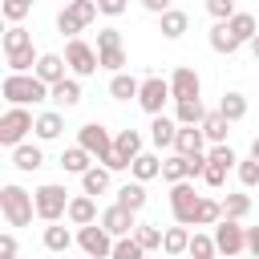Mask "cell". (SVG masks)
I'll use <instances>...</instances> for the list:
<instances>
[{"mask_svg": "<svg viewBox=\"0 0 259 259\" xmlns=\"http://www.w3.org/2000/svg\"><path fill=\"white\" fill-rule=\"evenodd\" d=\"M0 93H4L8 109H28V105H40V101H53V89L36 73H8L0 81Z\"/></svg>", "mask_w": 259, "mask_h": 259, "instance_id": "6da1fadb", "label": "cell"}, {"mask_svg": "<svg viewBox=\"0 0 259 259\" xmlns=\"http://www.w3.org/2000/svg\"><path fill=\"white\" fill-rule=\"evenodd\" d=\"M0 210H4V223L8 227H28L32 214H36V202H32V194L24 186L8 182V186H0Z\"/></svg>", "mask_w": 259, "mask_h": 259, "instance_id": "7a4b0ae2", "label": "cell"}, {"mask_svg": "<svg viewBox=\"0 0 259 259\" xmlns=\"http://www.w3.org/2000/svg\"><path fill=\"white\" fill-rule=\"evenodd\" d=\"M77 146H81L93 162H101L105 170L113 166V134H109L101 121H85V125L77 130Z\"/></svg>", "mask_w": 259, "mask_h": 259, "instance_id": "3957f363", "label": "cell"}, {"mask_svg": "<svg viewBox=\"0 0 259 259\" xmlns=\"http://www.w3.org/2000/svg\"><path fill=\"white\" fill-rule=\"evenodd\" d=\"M97 12H101V8H97L93 0H73V4H65V8L57 12V32L69 36V40H77V32H81L85 24H93Z\"/></svg>", "mask_w": 259, "mask_h": 259, "instance_id": "277c9868", "label": "cell"}, {"mask_svg": "<svg viewBox=\"0 0 259 259\" xmlns=\"http://www.w3.org/2000/svg\"><path fill=\"white\" fill-rule=\"evenodd\" d=\"M32 202H36V219H45L49 227H53L61 214H69V190L57 186V182L36 186V190H32Z\"/></svg>", "mask_w": 259, "mask_h": 259, "instance_id": "5b68a950", "label": "cell"}, {"mask_svg": "<svg viewBox=\"0 0 259 259\" xmlns=\"http://www.w3.org/2000/svg\"><path fill=\"white\" fill-rule=\"evenodd\" d=\"M36 130V117L28 113V109H4V117H0V142L4 146H24V138Z\"/></svg>", "mask_w": 259, "mask_h": 259, "instance_id": "8992f818", "label": "cell"}, {"mask_svg": "<svg viewBox=\"0 0 259 259\" xmlns=\"http://www.w3.org/2000/svg\"><path fill=\"white\" fill-rule=\"evenodd\" d=\"M65 65H69V69H73V77L81 81V77H93V73L101 69V57H97V49H93V45H85V40L77 36V40H69V45H65Z\"/></svg>", "mask_w": 259, "mask_h": 259, "instance_id": "52a82bcc", "label": "cell"}, {"mask_svg": "<svg viewBox=\"0 0 259 259\" xmlns=\"http://www.w3.org/2000/svg\"><path fill=\"white\" fill-rule=\"evenodd\" d=\"M198 202H202V194H194V186H190V182L170 186V214H174V223H178V227H194Z\"/></svg>", "mask_w": 259, "mask_h": 259, "instance_id": "ba28073f", "label": "cell"}, {"mask_svg": "<svg viewBox=\"0 0 259 259\" xmlns=\"http://www.w3.org/2000/svg\"><path fill=\"white\" fill-rule=\"evenodd\" d=\"M166 101H174L170 97V81L166 77H158V73H150L146 81H142V93H138V105L150 113V117H162V109H166Z\"/></svg>", "mask_w": 259, "mask_h": 259, "instance_id": "9c48e42d", "label": "cell"}, {"mask_svg": "<svg viewBox=\"0 0 259 259\" xmlns=\"http://www.w3.org/2000/svg\"><path fill=\"white\" fill-rule=\"evenodd\" d=\"M113 243H117V239H113L101 223H93V227H81V231H77V247H81L89 259H109V255H113Z\"/></svg>", "mask_w": 259, "mask_h": 259, "instance_id": "30bf717a", "label": "cell"}, {"mask_svg": "<svg viewBox=\"0 0 259 259\" xmlns=\"http://www.w3.org/2000/svg\"><path fill=\"white\" fill-rule=\"evenodd\" d=\"M198 93H202L198 73H194L190 65H178V69L170 73V97H174V105H182V101H198Z\"/></svg>", "mask_w": 259, "mask_h": 259, "instance_id": "8fae6325", "label": "cell"}, {"mask_svg": "<svg viewBox=\"0 0 259 259\" xmlns=\"http://www.w3.org/2000/svg\"><path fill=\"white\" fill-rule=\"evenodd\" d=\"M97 223H101L113 239H130V235L138 231V214H134V210H125V206H117V202H113V206H105Z\"/></svg>", "mask_w": 259, "mask_h": 259, "instance_id": "7c38bea8", "label": "cell"}, {"mask_svg": "<svg viewBox=\"0 0 259 259\" xmlns=\"http://www.w3.org/2000/svg\"><path fill=\"white\" fill-rule=\"evenodd\" d=\"M214 247H219L223 255H239V251H247V227L223 219V223L214 227Z\"/></svg>", "mask_w": 259, "mask_h": 259, "instance_id": "4fadbf2b", "label": "cell"}, {"mask_svg": "<svg viewBox=\"0 0 259 259\" xmlns=\"http://www.w3.org/2000/svg\"><path fill=\"white\" fill-rule=\"evenodd\" d=\"M113 154H117V162L130 170V166L146 154V150H142V134H138V130H117V134H113Z\"/></svg>", "mask_w": 259, "mask_h": 259, "instance_id": "5bb4252c", "label": "cell"}, {"mask_svg": "<svg viewBox=\"0 0 259 259\" xmlns=\"http://www.w3.org/2000/svg\"><path fill=\"white\" fill-rule=\"evenodd\" d=\"M202 150H206V134H202V125H178L174 154H182V158H198Z\"/></svg>", "mask_w": 259, "mask_h": 259, "instance_id": "9a60e30c", "label": "cell"}, {"mask_svg": "<svg viewBox=\"0 0 259 259\" xmlns=\"http://www.w3.org/2000/svg\"><path fill=\"white\" fill-rule=\"evenodd\" d=\"M65 219L81 231V227H93L101 214H97V202H93L89 194H73V198H69V214H65Z\"/></svg>", "mask_w": 259, "mask_h": 259, "instance_id": "2e32d148", "label": "cell"}, {"mask_svg": "<svg viewBox=\"0 0 259 259\" xmlns=\"http://www.w3.org/2000/svg\"><path fill=\"white\" fill-rule=\"evenodd\" d=\"M65 69H69V65H65V57H61V53H40V61H36V77H40L49 89L65 81Z\"/></svg>", "mask_w": 259, "mask_h": 259, "instance_id": "e0dca14e", "label": "cell"}, {"mask_svg": "<svg viewBox=\"0 0 259 259\" xmlns=\"http://www.w3.org/2000/svg\"><path fill=\"white\" fill-rule=\"evenodd\" d=\"M138 93H142V81H138L134 73L109 77V97H113V101H138Z\"/></svg>", "mask_w": 259, "mask_h": 259, "instance_id": "ac0fdd59", "label": "cell"}, {"mask_svg": "<svg viewBox=\"0 0 259 259\" xmlns=\"http://www.w3.org/2000/svg\"><path fill=\"white\" fill-rule=\"evenodd\" d=\"M150 142H154L158 150H162V146H174V142H178V121L166 117V113H162V117H150Z\"/></svg>", "mask_w": 259, "mask_h": 259, "instance_id": "d6986e66", "label": "cell"}, {"mask_svg": "<svg viewBox=\"0 0 259 259\" xmlns=\"http://www.w3.org/2000/svg\"><path fill=\"white\" fill-rule=\"evenodd\" d=\"M53 105H57V109L81 105V81H77V77H65L61 85H53Z\"/></svg>", "mask_w": 259, "mask_h": 259, "instance_id": "ffe728a7", "label": "cell"}, {"mask_svg": "<svg viewBox=\"0 0 259 259\" xmlns=\"http://www.w3.org/2000/svg\"><path fill=\"white\" fill-rule=\"evenodd\" d=\"M61 130H65V117H61V109H45V113H36V138L40 142H53V138H61Z\"/></svg>", "mask_w": 259, "mask_h": 259, "instance_id": "44dd1931", "label": "cell"}, {"mask_svg": "<svg viewBox=\"0 0 259 259\" xmlns=\"http://www.w3.org/2000/svg\"><path fill=\"white\" fill-rule=\"evenodd\" d=\"M162 251L166 255H190V227H166V235H162Z\"/></svg>", "mask_w": 259, "mask_h": 259, "instance_id": "7402d4cb", "label": "cell"}, {"mask_svg": "<svg viewBox=\"0 0 259 259\" xmlns=\"http://www.w3.org/2000/svg\"><path fill=\"white\" fill-rule=\"evenodd\" d=\"M12 166H16V170H24V174L40 170V166H45L40 146H28V142H24V146H16V150H12Z\"/></svg>", "mask_w": 259, "mask_h": 259, "instance_id": "603a6c76", "label": "cell"}, {"mask_svg": "<svg viewBox=\"0 0 259 259\" xmlns=\"http://www.w3.org/2000/svg\"><path fill=\"white\" fill-rule=\"evenodd\" d=\"M61 170H65V174H81V178H85V174L93 170V158H89L81 146H69V150L61 154Z\"/></svg>", "mask_w": 259, "mask_h": 259, "instance_id": "cb8c5ba5", "label": "cell"}, {"mask_svg": "<svg viewBox=\"0 0 259 259\" xmlns=\"http://www.w3.org/2000/svg\"><path fill=\"white\" fill-rule=\"evenodd\" d=\"M227 130H231V121H227L219 109H210V113H206V121H202L206 142H210V146H227Z\"/></svg>", "mask_w": 259, "mask_h": 259, "instance_id": "d4e9b609", "label": "cell"}, {"mask_svg": "<svg viewBox=\"0 0 259 259\" xmlns=\"http://www.w3.org/2000/svg\"><path fill=\"white\" fill-rule=\"evenodd\" d=\"M130 174H134V182H150V178H162V158L158 154H142L134 166H130Z\"/></svg>", "mask_w": 259, "mask_h": 259, "instance_id": "484cf974", "label": "cell"}, {"mask_svg": "<svg viewBox=\"0 0 259 259\" xmlns=\"http://www.w3.org/2000/svg\"><path fill=\"white\" fill-rule=\"evenodd\" d=\"M146 202H150V194H146L142 182H125V186L117 190V206H125V210H134V214H138Z\"/></svg>", "mask_w": 259, "mask_h": 259, "instance_id": "4316f807", "label": "cell"}, {"mask_svg": "<svg viewBox=\"0 0 259 259\" xmlns=\"http://www.w3.org/2000/svg\"><path fill=\"white\" fill-rule=\"evenodd\" d=\"M210 49H214V53H223V57H231V53H239L243 45L235 40L231 24H214V28H210Z\"/></svg>", "mask_w": 259, "mask_h": 259, "instance_id": "83f0119b", "label": "cell"}, {"mask_svg": "<svg viewBox=\"0 0 259 259\" xmlns=\"http://www.w3.org/2000/svg\"><path fill=\"white\" fill-rule=\"evenodd\" d=\"M186 28H190V16H186L182 8H170V12L162 16V36H166V40H178Z\"/></svg>", "mask_w": 259, "mask_h": 259, "instance_id": "f1b7e54d", "label": "cell"}, {"mask_svg": "<svg viewBox=\"0 0 259 259\" xmlns=\"http://www.w3.org/2000/svg\"><path fill=\"white\" fill-rule=\"evenodd\" d=\"M24 49H32V32L20 28V24H12V28L4 32V57H16V53H24Z\"/></svg>", "mask_w": 259, "mask_h": 259, "instance_id": "f546056e", "label": "cell"}, {"mask_svg": "<svg viewBox=\"0 0 259 259\" xmlns=\"http://www.w3.org/2000/svg\"><path fill=\"white\" fill-rule=\"evenodd\" d=\"M219 113H223L231 125H235V121H243V117H247V97H243V93H223Z\"/></svg>", "mask_w": 259, "mask_h": 259, "instance_id": "4dcf8cb0", "label": "cell"}, {"mask_svg": "<svg viewBox=\"0 0 259 259\" xmlns=\"http://www.w3.org/2000/svg\"><path fill=\"white\" fill-rule=\"evenodd\" d=\"M105 190H109V170H105V166H93V170L81 178V194L97 198V194H105Z\"/></svg>", "mask_w": 259, "mask_h": 259, "instance_id": "1f68e13d", "label": "cell"}, {"mask_svg": "<svg viewBox=\"0 0 259 259\" xmlns=\"http://www.w3.org/2000/svg\"><path fill=\"white\" fill-rule=\"evenodd\" d=\"M219 223H223V202L202 194V202H198V214H194V227H219Z\"/></svg>", "mask_w": 259, "mask_h": 259, "instance_id": "d6a6232c", "label": "cell"}, {"mask_svg": "<svg viewBox=\"0 0 259 259\" xmlns=\"http://www.w3.org/2000/svg\"><path fill=\"white\" fill-rule=\"evenodd\" d=\"M231 32H235V40H239V45H251V40L259 36V24H255V16H251V12H235Z\"/></svg>", "mask_w": 259, "mask_h": 259, "instance_id": "836d02e7", "label": "cell"}, {"mask_svg": "<svg viewBox=\"0 0 259 259\" xmlns=\"http://www.w3.org/2000/svg\"><path fill=\"white\" fill-rule=\"evenodd\" d=\"M174 121H178V125H202V121H206L202 101H182V105H174Z\"/></svg>", "mask_w": 259, "mask_h": 259, "instance_id": "e575fe53", "label": "cell"}, {"mask_svg": "<svg viewBox=\"0 0 259 259\" xmlns=\"http://www.w3.org/2000/svg\"><path fill=\"white\" fill-rule=\"evenodd\" d=\"M162 178H166L170 186H178V182H190V170H186V158H182V154H170V158L162 162Z\"/></svg>", "mask_w": 259, "mask_h": 259, "instance_id": "d590c367", "label": "cell"}, {"mask_svg": "<svg viewBox=\"0 0 259 259\" xmlns=\"http://www.w3.org/2000/svg\"><path fill=\"white\" fill-rule=\"evenodd\" d=\"M247 214H251V198H247V194H227V198H223V219L243 223Z\"/></svg>", "mask_w": 259, "mask_h": 259, "instance_id": "8d00e7d4", "label": "cell"}, {"mask_svg": "<svg viewBox=\"0 0 259 259\" xmlns=\"http://www.w3.org/2000/svg\"><path fill=\"white\" fill-rule=\"evenodd\" d=\"M69 247H73L69 227H57V223H53V227H45V251H57V255H61V251H69Z\"/></svg>", "mask_w": 259, "mask_h": 259, "instance_id": "74e56055", "label": "cell"}, {"mask_svg": "<svg viewBox=\"0 0 259 259\" xmlns=\"http://www.w3.org/2000/svg\"><path fill=\"white\" fill-rule=\"evenodd\" d=\"M162 227H154V223H138V231H134V239H138V247L142 251H158L162 247Z\"/></svg>", "mask_w": 259, "mask_h": 259, "instance_id": "f35d334b", "label": "cell"}, {"mask_svg": "<svg viewBox=\"0 0 259 259\" xmlns=\"http://www.w3.org/2000/svg\"><path fill=\"white\" fill-rule=\"evenodd\" d=\"M206 162H210V166H219V170H227V174H231V170H235V166H239V154H235V150H231V146H210V150H206Z\"/></svg>", "mask_w": 259, "mask_h": 259, "instance_id": "ab89813d", "label": "cell"}, {"mask_svg": "<svg viewBox=\"0 0 259 259\" xmlns=\"http://www.w3.org/2000/svg\"><path fill=\"white\" fill-rule=\"evenodd\" d=\"M214 251H219L214 235H198V231L190 235V259H214Z\"/></svg>", "mask_w": 259, "mask_h": 259, "instance_id": "60d3db41", "label": "cell"}, {"mask_svg": "<svg viewBox=\"0 0 259 259\" xmlns=\"http://www.w3.org/2000/svg\"><path fill=\"white\" fill-rule=\"evenodd\" d=\"M206 12L214 16V24H231L239 8H235V0H206Z\"/></svg>", "mask_w": 259, "mask_h": 259, "instance_id": "b9f144b4", "label": "cell"}, {"mask_svg": "<svg viewBox=\"0 0 259 259\" xmlns=\"http://www.w3.org/2000/svg\"><path fill=\"white\" fill-rule=\"evenodd\" d=\"M97 57H101V69L105 73H113V77L125 73V49H101Z\"/></svg>", "mask_w": 259, "mask_h": 259, "instance_id": "7bdbcfd3", "label": "cell"}, {"mask_svg": "<svg viewBox=\"0 0 259 259\" xmlns=\"http://www.w3.org/2000/svg\"><path fill=\"white\" fill-rule=\"evenodd\" d=\"M235 174H239V182H243L247 190H251V186H259V162H255V158H239Z\"/></svg>", "mask_w": 259, "mask_h": 259, "instance_id": "ee69618b", "label": "cell"}, {"mask_svg": "<svg viewBox=\"0 0 259 259\" xmlns=\"http://www.w3.org/2000/svg\"><path fill=\"white\" fill-rule=\"evenodd\" d=\"M109 259H146V251H142L138 239L130 235V239H117V243H113V255H109Z\"/></svg>", "mask_w": 259, "mask_h": 259, "instance_id": "f6af8a7d", "label": "cell"}, {"mask_svg": "<svg viewBox=\"0 0 259 259\" xmlns=\"http://www.w3.org/2000/svg\"><path fill=\"white\" fill-rule=\"evenodd\" d=\"M0 12L16 24V20H24V16L32 12V4H28V0H4V4H0Z\"/></svg>", "mask_w": 259, "mask_h": 259, "instance_id": "bcb514c9", "label": "cell"}, {"mask_svg": "<svg viewBox=\"0 0 259 259\" xmlns=\"http://www.w3.org/2000/svg\"><path fill=\"white\" fill-rule=\"evenodd\" d=\"M101 49H125V45H121V32H117L113 24L97 28V53H101Z\"/></svg>", "mask_w": 259, "mask_h": 259, "instance_id": "7dc6e473", "label": "cell"}, {"mask_svg": "<svg viewBox=\"0 0 259 259\" xmlns=\"http://www.w3.org/2000/svg\"><path fill=\"white\" fill-rule=\"evenodd\" d=\"M202 182H206L210 190H219V186L227 182V170H219V166H210V162H206V170H202Z\"/></svg>", "mask_w": 259, "mask_h": 259, "instance_id": "c3c4849f", "label": "cell"}, {"mask_svg": "<svg viewBox=\"0 0 259 259\" xmlns=\"http://www.w3.org/2000/svg\"><path fill=\"white\" fill-rule=\"evenodd\" d=\"M97 8H101L105 16H121V12H125V0H97Z\"/></svg>", "mask_w": 259, "mask_h": 259, "instance_id": "681fc988", "label": "cell"}, {"mask_svg": "<svg viewBox=\"0 0 259 259\" xmlns=\"http://www.w3.org/2000/svg\"><path fill=\"white\" fill-rule=\"evenodd\" d=\"M0 255H4V259H16V235H12V231L0 235Z\"/></svg>", "mask_w": 259, "mask_h": 259, "instance_id": "f907efd6", "label": "cell"}, {"mask_svg": "<svg viewBox=\"0 0 259 259\" xmlns=\"http://www.w3.org/2000/svg\"><path fill=\"white\" fill-rule=\"evenodd\" d=\"M142 4H146V12H154L158 20H162V16L170 12V4H166V0H142Z\"/></svg>", "mask_w": 259, "mask_h": 259, "instance_id": "816d5d0a", "label": "cell"}, {"mask_svg": "<svg viewBox=\"0 0 259 259\" xmlns=\"http://www.w3.org/2000/svg\"><path fill=\"white\" fill-rule=\"evenodd\" d=\"M247 251L259 255V227H247Z\"/></svg>", "mask_w": 259, "mask_h": 259, "instance_id": "f5cc1de1", "label": "cell"}, {"mask_svg": "<svg viewBox=\"0 0 259 259\" xmlns=\"http://www.w3.org/2000/svg\"><path fill=\"white\" fill-rule=\"evenodd\" d=\"M247 49H251V57H255V61H259V36H255V40H251V45H247Z\"/></svg>", "mask_w": 259, "mask_h": 259, "instance_id": "db71d44e", "label": "cell"}, {"mask_svg": "<svg viewBox=\"0 0 259 259\" xmlns=\"http://www.w3.org/2000/svg\"><path fill=\"white\" fill-rule=\"evenodd\" d=\"M251 158H255V162H259V138H255V142H251Z\"/></svg>", "mask_w": 259, "mask_h": 259, "instance_id": "11a10c76", "label": "cell"}]
</instances>
